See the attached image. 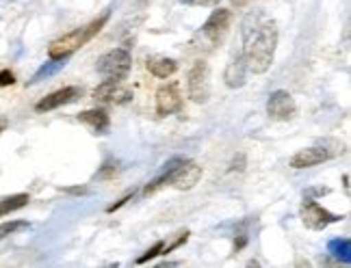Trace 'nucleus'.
Returning a JSON list of instances; mask_svg holds the SVG:
<instances>
[{"instance_id":"obj_1","label":"nucleus","mask_w":351,"mask_h":268,"mask_svg":"<svg viewBox=\"0 0 351 268\" xmlns=\"http://www.w3.org/2000/svg\"><path fill=\"white\" fill-rule=\"evenodd\" d=\"M243 50L241 57L247 65V72L265 74L274 63L278 48V24L265 13L254 11L241 24Z\"/></svg>"},{"instance_id":"obj_2","label":"nucleus","mask_w":351,"mask_h":268,"mask_svg":"<svg viewBox=\"0 0 351 268\" xmlns=\"http://www.w3.org/2000/svg\"><path fill=\"white\" fill-rule=\"evenodd\" d=\"M109 16H111V11H104V16H100L98 20H93V22H89L87 26H80V29H74L72 33H67V35L55 39V42H52L50 48H48L50 59L72 57L76 50H80L83 46H87V44L91 42V39L104 29V24L109 22Z\"/></svg>"},{"instance_id":"obj_3","label":"nucleus","mask_w":351,"mask_h":268,"mask_svg":"<svg viewBox=\"0 0 351 268\" xmlns=\"http://www.w3.org/2000/svg\"><path fill=\"white\" fill-rule=\"evenodd\" d=\"M132 57L128 48H113L98 59L96 70L104 80H124L130 74Z\"/></svg>"},{"instance_id":"obj_4","label":"nucleus","mask_w":351,"mask_h":268,"mask_svg":"<svg viewBox=\"0 0 351 268\" xmlns=\"http://www.w3.org/2000/svg\"><path fill=\"white\" fill-rule=\"evenodd\" d=\"M300 217H302V223L313 232H323V230H328L330 225L341 223L345 219L343 214H334V212L326 210L323 206H319L315 199H306L304 201L302 210H300Z\"/></svg>"},{"instance_id":"obj_5","label":"nucleus","mask_w":351,"mask_h":268,"mask_svg":"<svg viewBox=\"0 0 351 268\" xmlns=\"http://www.w3.org/2000/svg\"><path fill=\"white\" fill-rule=\"evenodd\" d=\"M189 98L195 104H206L210 98V67L206 61H195L191 72H189V83H186Z\"/></svg>"},{"instance_id":"obj_6","label":"nucleus","mask_w":351,"mask_h":268,"mask_svg":"<svg viewBox=\"0 0 351 268\" xmlns=\"http://www.w3.org/2000/svg\"><path fill=\"white\" fill-rule=\"evenodd\" d=\"M202 173L204 171H202V167L195 163V160L184 158L182 163L167 176L165 186H171V189H176V191H191L202 180Z\"/></svg>"},{"instance_id":"obj_7","label":"nucleus","mask_w":351,"mask_h":268,"mask_svg":"<svg viewBox=\"0 0 351 268\" xmlns=\"http://www.w3.org/2000/svg\"><path fill=\"white\" fill-rule=\"evenodd\" d=\"M232 24V13L228 9H217L210 13V18L202 26V37L206 39L210 46H219Z\"/></svg>"},{"instance_id":"obj_8","label":"nucleus","mask_w":351,"mask_h":268,"mask_svg":"<svg viewBox=\"0 0 351 268\" xmlns=\"http://www.w3.org/2000/svg\"><path fill=\"white\" fill-rule=\"evenodd\" d=\"M267 115L276 122H291L297 117V104L293 96L285 89L274 91L267 100Z\"/></svg>"},{"instance_id":"obj_9","label":"nucleus","mask_w":351,"mask_h":268,"mask_svg":"<svg viewBox=\"0 0 351 268\" xmlns=\"http://www.w3.org/2000/svg\"><path fill=\"white\" fill-rule=\"evenodd\" d=\"M93 100L100 104H128L132 91L121 85V80H102V85L93 91Z\"/></svg>"},{"instance_id":"obj_10","label":"nucleus","mask_w":351,"mask_h":268,"mask_svg":"<svg viewBox=\"0 0 351 268\" xmlns=\"http://www.w3.org/2000/svg\"><path fill=\"white\" fill-rule=\"evenodd\" d=\"M180 109H182V96L176 83L165 85L156 91V115L169 117L173 113H178Z\"/></svg>"},{"instance_id":"obj_11","label":"nucleus","mask_w":351,"mask_h":268,"mask_svg":"<svg viewBox=\"0 0 351 268\" xmlns=\"http://www.w3.org/2000/svg\"><path fill=\"white\" fill-rule=\"evenodd\" d=\"M80 96H83V89L72 85V87H63L55 93H50V96H46L44 100H39L37 106H35V111L37 113H48V111H55L59 109V106H65V104H72L76 102Z\"/></svg>"},{"instance_id":"obj_12","label":"nucleus","mask_w":351,"mask_h":268,"mask_svg":"<svg viewBox=\"0 0 351 268\" xmlns=\"http://www.w3.org/2000/svg\"><path fill=\"white\" fill-rule=\"evenodd\" d=\"M336 152H330L326 147H306V150H300L293 158H291V167L293 169H310V167H317L321 163H326V160L334 158Z\"/></svg>"},{"instance_id":"obj_13","label":"nucleus","mask_w":351,"mask_h":268,"mask_svg":"<svg viewBox=\"0 0 351 268\" xmlns=\"http://www.w3.org/2000/svg\"><path fill=\"white\" fill-rule=\"evenodd\" d=\"M78 122L85 124L93 134H109L111 130V117L102 109H89L78 115Z\"/></svg>"},{"instance_id":"obj_14","label":"nucleus","mask_w":351,"mask_h":268,"mask_svg":"<svg viewBox=\"0 0 351 268\" xmlns=\"http://www.w3.org/2000/svg\"><path fill=\"white\" fill-rule=\"evenodd\" d=\"M245 78H247V65H245V61H243V57L239 55L237 59H232L230 63H228L223 80L230 89H241L243 85H245Z\"/></svg>"},{"instance_id":"obj_15","label":"nucleus","mask_w":351,"mask_h":268,"mask_svg":"<svg viewBox=\"0 0 351 268\" xmlns=\"http://www.w3.org/2000/svg\"><path fill=\"white\" fill-rule=\"evenodd\" d=\"M145 67H147V72L156 78H169L178 72V63L169 57H152V59H147Z\"/></svg>"},{"instance_id":"obj_16","label":"nucleus","mask_w":351,"mask_h":268,"mask_svg":"<svg viewBox=\"0 0 351 268\" xmlns=\"http://www.w3.org/2000/svg\"><path fill=\"white\" fill-rule=\"evenodd\" d=\"M328 251L334 260H339L341 264L349 266L351 264V240L349 238H334L330 240Z\"/></svg>"},{"instance_id":"obj_17","label":"nucleus","mask_w":351,"mask_h":268,"mask_svg":"<svg viewBox=\"0 0 351 268\" xmlns=\"http://www.w3.org/2000/svg\"><path fill=\"white\" fill-rule=\"evenodd\" d=\"M67 59L70 57H59V59H50L48 63H44L39 70L35 72V76H33V80H31V85H35V83H42L44 78H50V76H55L59 70H63V67L67 65Z\"/></svg>"},{"instance_id":"obj_18","label":"nucleus","mask_w":351,"mask_h":268,"mask_svg":"<svg viewBox=\"0 0 351 268\" xmlns=\"http://www.w3.org/2000/svg\"><path fill=\"white\" fill-rule=\"evenodd\" d=\"M31 201V197L26 193H20V195H11V197H5L0 199V217H5V214L13 212V210H20L24 208L26 204Z\"/></svg>"},{"instance_id":"obj_19","label":"nucleus","mask_w":351,"mask_h":268,"mask_svg":"<svg viewBox=\"0 0 351 268\" xmlns=\"http://www.w3.org/2000/svg\"><path fill=\"white\" fill-rule=\"evenodd\" d=\"M22 230H29V223L26 221H9V223H3L0 225V240L16 234V232H22Z\"/></svg>"},{"instance_id":"obj_20","label":"nucleus","mask_w":351,"mask_h":268,"mask_svg":"<svg viewBox=\"0 0 351 268\" xmlns=\"http://www.w3.org/2000/svg\"><path fill=\"white\" fill-rule=\"evenodd\" d=\"M163 243H160V240H158V243L152 247V249H147L145 253H143V256L141 258H137V264H145V262H150V260H154L156 256H160V251H163Z\"/></svg>"},{"instance_id":"obj_21","label":"nucleus","mask_w":351,"mask_h":268,"mask_svg":"<svg viewBox=\"0 0 351 268\" xmlns=\"http://www.w3.org/2000/svg\"><path fill=\"white\" fill-rule=\"evenodd\" d=\"M189 236H191V234H189L186 230L178 236V240H173V243L169 245V247H163V251H160V253H165V256H167V253H171L173 249H178V247H182L184 243H186V240H189Z\"/></svg>"},{"instance_id":"obj_22","label":"nucleus","mask_w":351,"mask_h":268,"mask_svg":"<svg viewBox=\"0 0 351 268\" xmlns=\"http://www.w3.org/2000/svg\"><path fill=\"white\" fill-rule=\"evenodd\" d=\"M180 3L189 7H215V5H219L221 0H180Z\"/></svg>"},{"instance_id":"obj_23","label":"nucleus","mask_w":351,"mask_h":268,"mask_svg":"<svg viewBox=\"0 0 351 268\" xmlns=\"http://www.w3.org/2000/svg\"><path fill=\"white\" fill-rule=\"evenodd\" d=\"M13 83H16V76H13L9 70L0 72V87H9V85H13Z\"/></svg>"},{"instance_id":"obj_24","label":"nucleus","mask_w":351,"mask_h":268,"mask_svg":"<svg viewBox=\"0 0 351 268\" xmlns=\"http://www.w3.org/2000/svg\"><path fill=\"white\" fill-rule=\"evenodd\" d=\"M130 199H132V193H128L126 197H121V199L117 201V204H113V206H109V208H106V212H109V214H111V212H115V210H119L121 206H126V204H128V201H130Z\"/></svg>"},{"instance_id":"obj_25","label":"nucleus","mask_w":351,"mask_h":268,"mask_svg":"<svg viewBox=\"0 0 351 268\" xmlns=\"http://www.w3.org/2000/svg\"><path fill=\"white\" fill-rule=\"evenodd\" d=\"M65 193H70V195H87L89 189H85V186H74V189H65Z\"/></svg>"},{"instance_id":"obj_26","label":"nucleus","mask_w":351,"mask_h":268,"mask_svg":"<svg viewBox=\"0 0 351 268\" xmlns=\"http://www.w3.org/2000/svg\"><path fill=\"white\" fill-rule=\"evenodd\" d=\"M343 182H345V191H349V176H345Z\"/></svg>"},{"instance_id":"obj_27","label":"nucleus","mask_w":351,"mask_h":268,"mask_svg":"<svg viewBox=\"0 0 351 268\" xmlns=\"http://www.w3.org/2000/svg\"><path fill=\"white\" fill-rule=\"evenodd\" d=\"M5 130V124H0V132H3Z\"/></svg>"}]
</instances>
